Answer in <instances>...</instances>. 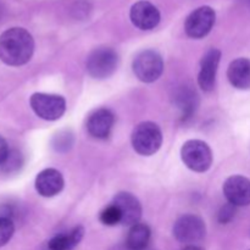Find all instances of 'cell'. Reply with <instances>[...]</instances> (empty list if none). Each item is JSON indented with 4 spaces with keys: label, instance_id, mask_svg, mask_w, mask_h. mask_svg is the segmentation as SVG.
Returning a JSON list of instances; mask_svg holds the SVG:
<instances>
[{
    "label": "cell",
    "instance_id": "19",
    "mask_svg": "<svg viewBox=\"0 0 250 250\" xmlns=\"http://www.w3.org/2000/svg\"><path fill=\"white\" fill-rule=\"evenodd\" d=\"M99 220L105 226H115V225L121 224V214L119 209L111 203L109 207H106L100 212Z\"/></svg>",
    "mask_w": 250,
    "mask_h": 250
},
{
    "label": "cell",
    "instance_id": "20",
    "mask_svg": "<svg viewBox=\"0 0 250 250\" xmlns=\"http://www.w3.org/2000/svg\"><path fill=\"white\" fill-rule=\"evenodd\" d=\"M73 144V136L72 133L67 131L59 132L53 139V146L56 151H66L72 146Z\"/></svg>",
    "mask_w": 250,
    "mask_h": 250
},
{
    "label": "cell",
    "instance_id": "15",
    "mask_svg": "<svg viewBox=\"0 0 250 250\" xmlns=\"http://www.w3.org/2000/svg\"><path fill=\"white\" fill-rule=\"evenodd\" d=\"M229 83L237 89H250V60L239 58L232 61L227 70Z\"/></svg>",
    "mask_w": 250,
    "mask_h": 250
},
{
    "label": "cell",
    "instance_id": "23",
    "mask_svg": "<svg viewBox=\"0 0 250 250\" xmlns=\"http://www.w3.org/2000/svg\"><path fill=\"white\" fill-rule=\"evenodd\" d=\"M236 208L231 203H227L220 209L219 211V222L220 224H229L236 215Z\"/></svg>",
    "mask_w": 250,
    "mask_h": 250
},
{
    "label": "cell",
    "instance_id": "11",
    "mask_svg": "<svg viewBox=\"0 0 250 250\" xmlns=\"http://www.w3.org/2000/svg\"><path fill=\"white\" fill-rule=\"evenodd\" d=\"M112 204L119 209L121 214V224L133 226L138 224L142 217V205L133 194L121 192L115 195Z\"/></svg>",
    "mask_w": 250,
    "mask_h": 250
},
{
    "label": "cell",
    "instance_id": "5",
    "mask_svg": "<svg viewBox=\"0 0 250 250\" xmlns=\"http://www.w3.org/2000/svg\"><path fill=\"white\" fill-rule=\"evenodd\" d=\"M207 234L205 222L197 215L187 214L181 216L173 225V236L180 243L188 247L202 242Z\"/></svg>",
    "mask_w": 250,
    "mask_h": 250
},
{
    "label": "cell",
    "instance_id": "4",
    "mask_svg": "<svg viewBox=\"0 0 250 250\" xmlns=\"http://www.w3.org/2000/svg\"><path fill=\"white\" fill-rule=\"evenodd\" d=\"M181 158L189 170L194 172H205L212 164V151L205 142L192 139L183 144Z\"/></svg>",
    "mask_w": 250,
    "mask_h": 250
},
{
    "label": "cell",
    "instance_id": "14",
    "mask_svg": "<svg viewBox=\"0 0 250 250\" xmlns=\"http://www.w3.org/2000/svg\"><path fill=\"white\" fill-rule=\"evenodd\" d=\"M63 188V177L55 168H45L36 178V189L42 197L50 198L59 194Z\"/></svg>",
    "mask_w": 250,
    "mask_h": 250
},
{
    "label": "cell",
    "instance_id": "7",
    "mask_svg": "<svg viewBox=\"0 0 250 250\" xmlns=\"http://www.w3.org/2000/svg\"><path fill=\"white\" fill-rule=\"evenodd\" d=\"M29 104L34 114L46 121L59 120L66 111V100L61 95L34 93L29 99Z\"/></svg>",
    "mask_w": 250,
    "mask_h": 250
},
{
    "label": "cell",
    "instance_id": "3",
    "mask_svg": "<svg viewBox=\"0 0 250 250\" xmlns=\"http://www.w3.org/2000/svg\"><path fill=\"white\" fill-rule=\"evenodd\" d=\"M87 71L93 78L105 80L115 73L119 66V55L111 48H97L88 55Z\"/></svg>",
    "mask_w": 250,
    "mask_h": 250
},
{
    "label": "cell",
    "instance_id": "13",
    "mask_svg": "<svg viewBox=\"0 0 250 250\" xmlns=\"http://www.w3.org/2000/svg\"><path fill=\"white\" fill-rule=\"evenodd\" d=\"M115 124V116L109 109H98L88 117L87 129L92 137L105 139L110 136Z\"/></svg>",
    "mask_w": 250,
    "mask_h": 250
},
{
    "label": "cell",
    "instance_id": "9",
    "mask_svg": "<svg viewBox=\"0 0 250 250\" xmlns=\"http://www.w3.org/2000/svg\"><path fill=\"white\" fill-rule=\"evenodd\" d=\"M131 21L137 28L142 31H149L155 28L161 19L160 11L155 5L146 0H139L134 2L129 11Z\"/></svg>",
    "mask_w": 250,
    "mask_h": 250
},
{
    "label": "cell",
    "instance_id": "27",
    "mask_svg": "<svg viewBox=\"0 0 250 250\" xmlns=\"http://www.w3.org/2000/svg\"><path fill=\"white\" fill-rule=\"evenodd\" d=\"M249 2H250V0H249Z\"/></svg>",
    "mask_w": 250,
    "mask_h": 250
},
{
    "label": "cell",
    "instance_id": "16",
    "mask_svg": "<svg viewBox=\"0 0 250 250\" xmlns=\"http://www.w3.org/2000/svg\"><path fill=\"white\" fill-rule=\"evenodd\" d=\"M173 102L176 106L180 109L183 121L190 119L195 114L199 105L198 94L189 87H181L180 89L176 90L173 95Z\"/></svg>",
    "mask_w": 250,
    "mask_h": 250
},
{
    "label": "cell",
    "instance_id": "17",
    "mask_svg": "<svg viewBox=\"0 0 250 250\" xmlns=\"http://www.w3.org/2000/svg\"><path fill=\"white\" fill-rule=\"evenodd\" d=\"M151 232L146 224H136L131 227L126 238L128 250H146L150 242Z\"/></svg>",
    "mask_w": 250,
    "mask_h": 250
},
{
    "label": "cell",
    "instance_id": "24",
    "mask_svg": "<svg viewBox=\"0 0 250 250\" xmlns=\"http://www.w3.org/2000/svg\"><path fill=\"white\" fill-rule=\"evenodd\" d=\"M9 146H7L6 141L0 136V167L2 166V164L6 161L7 156H9Z\"/></svg>",
    "mask_w": 250,
    "mask_h": 250
},
{
    "label": "cell",
    "instance_id": "25",
    "mask_svg": "<svg viewBox=\"0 0 250 250\" xmlns=\"http://www.w3.org/2000/svg\"><path fill=\"white\" fill-rule=\"evenodd\" d=\"M185 250H204V249L199 248V247H197V246H190V247H187Z\"/></svg>",
    "mask_w": 250,
    "mask_h": 250
},
{
    "label": "cell",
    "instance_id": "8",
    "mask_svg": "<svg viewBox=\"0 0 250 250\" xmlns=\"http://www.w3.org/2000/svg\"><path fill=\"white\" fill-rule=\"evenodd\" d=\"M216 14L210 6H200L187 17L185 29L188 37L194 39L204 38L210 33L215 24Z\"/></svg>",
    "mask_w": 250,
    "mask_h": 250
},
{
    "label": "cell",
    "instance_id": "10",
    "mask_svg": "<svg viewBox=\"0 0 250 250\" xmlns=\"http://www.w3.org/2000/svg\"><path fill=\"white\" fill-rule=\"evenodd\" d=\"M224 194L234 207L250 205V180L243 176H231L224 183Z\"/></svg>",
    "mask_w": 250,
    "mask_h": 250
},
{
    "label": "cell",
    "instance_id": "21",
    "mask_svg": "<svg viewBox=\"0 0 250 250\" xmlns=\"http://www.w3.org/2000/svg\"><path fill=\"white\" fill-rule=\"evenodd\" d=\"M15 232V225L11 219L0 217V247L5 246L11 239Z\"/></svg>",
    "mask_w": 250,
    "mask_h": 250
},
{
    "label": "cell",
    "instance_id": "22",
    "mask_svg": "<svg viewBox=\"0 0 250 250\" xmlns=\"http://www.w3.org/2000/svg\"><path fill=\"white\" fill-rule=\"evenodd\" d=\"M21 154L16 150H12L9 153L6 161L2 164L1 170L5 171V172H12V171H16L21 166Z\"/></svg>",
    "mask_w": 250,
    "mask_h": 250
},
{
    "label": "cell",
    "instance_id": "28",
    "mask_svg": "<svg viewBox=\"0 0 250 250\" xmlns=\"http://www.w3.org/2000/svg\"><path fill=\"white\" fill-rule=\"evenodd\" d=\"M249 250H250V249H249Z\"/></svg>",
    "mask_w": 250,
    "mask_h": 250
},
{
    "label": "cell",
    "instance_id": "1",
    "mask_svg": "<svg viewBox=\"0 0 250 250\" xmlns=\"http://www.w3.org/2000/svg\"><path fill=\"white\" fill-rule=\"evenodd\" d=\"M34 53V39L28 31L14 27L0 36V60L9 66H22Z\"/></svg>",
    "mask_w": 250,
    "mask_h": 250
},
{
    "label": "cell",
    "instance_id": "26",
    "mask_svg": "<svg viewBox=\"0 0 250 250\" xmlns=\"http://www.w3.org/2000/svg\"><path fill=\"white\" fill-rule=\"evenodd\" d=\"M1 11H2V10H1V5H0V16H1Z\"/></svg>",
    "mask_w": 250,
    "mask_h": 250
},
{
    "label": "cell",
    "instance_id": "2",
    "mask_svg": "<svg viewBox=\"0 0 250 250\" xmlns=\"http://www.w3.org/2000/svg\"><path fill=\"white\" fill-rule=\"evenodd\" d=\"M133 149L143 156L154 155L163 144V133L160 127L150 121H146L136 126L132 132Z\"/></svg>",
    "mask_w": 250,
    "mask_h": 250
},
{
    "label": "cell",
    "instance_id": "12",
    "mask_svg": "<svg viewBox=\"0 0 250 250\" xmlns=\"http://www.w3.org/2000/svg\"><path fill=\"white\" fill-rule=\"evenodd\" d=\"M220 60H221V51L219 49H210L200 61L198 83H199V87L205 92L214 89Z\"/></svg>",
    "mask_w": 250,
    "mask_h": 250
},
{
    "label": "cell",
    "instance_id": "6",
    "mask_svg": "<svg viewBox=\"0 0 250 250\" xmlns=\"http://www.w3.org/2000/svg\"><path fill=\"white\" fill-rule=\"evenodd\" d=\"M133 72L144 83L155 82L164 72V60L155 50H143L134 58Z\"/></svg>",
    "mask_w": 250,
    "mask_h": 250
},
{
    "label": "cell",
    "instance_id": "18",
    "mask_svg": "<svg viewBox=\"0 0 250 250\" xmlns=\"http://www.w3.org/2000/svg\"><path fill=\"white\" fill-rule=\"evenodd\" d=\"M84 229L83 227L77 226L70 231L68 233H62L55 236L49 242V249L50 250H73L78 246L83 238Z\"/></svg>",
    "mask_w": 250,
    "mask_h": 250
}]
</instances>
